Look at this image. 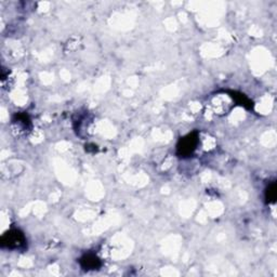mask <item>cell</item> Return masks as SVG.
<instances>
[{
  "mask_svg": "<svg viewBox=\"0 0 277 277\" xmlns=\"http://www.w3.org/2000/svg\"><path fill=\"white\" fill-rule=\"evenodd\" d=\"M199 143L198 133L196 131L189 133V135L180 138L177 145V154L180 157H190L195 152L197 145Z\"/></svg>",
  "mask_w": 277,
  "mask_h": 277,
  "instance_id": "cell-1",
  "label": "cell"
},
{
  "mask_svg": "<svg viewBox=\"0 0 277 277\" xmlns=\"http://www.w3.org/2000/svg\"><path fill=\"white\" fill-rule=\"evenodd\" d=\"M26 245V238L20 230H11L1 237V247L7 249H22Z\"/></svg>",
  "mask_w": 277,
  "mask_h": 277,
  "instance_id": "cell-2",
  "label": "cell"
},
{
  "mask_svg": "<svg viewBox=\"0 0 277 277\" xmlns=\"http://www.w3.org/2000/svg\"><path fill=\"white\" fill-rule=\"evenodd\" d=\"M79 263H80L81 268L86 271L98 270L100 269L102 265L100 258L93 254H87L85 256H82L81 259L79 260Z\"/></svg>",
  "mask_w": 277,
  "mask_h": 277,
  "instance_id": "cell-3",
  "label": "cell"
},
{
  "mask_svg": "<svg viewBox=\"0 0 277 277\" xmlns=\"http://www.w3.org/2000/svg\"><path fill=\"white\" fill-rule=\"evenodd\" d=\"M232 97H233V99H235L236 103H238L239 105L244 106L246 108H249V110L252 107V102L246 96L241 95V93L232 92Z\"/></svg>",
  "mask_w": 277,
  "mask_h": 277,
  "instance_id": "cell-4",
  "label": "cell"
},
{
  "mask_svg": "<svg viewBox=\"0 0 277 277\" xmlns=\"http://www.w3.org/2000/svg\"><path fill=\"white\" fill-rule=\"evenodd\" d=\"M277 197V191H276V183H272L271 185L268 186V189L265 191V200L268 204H272L275 202Z\"/></svg>",
  "mask_w": 277,
  "mask_h": 277,
  "instance_id": "cell-5",
  "label": "cell"
}]
</instances>
